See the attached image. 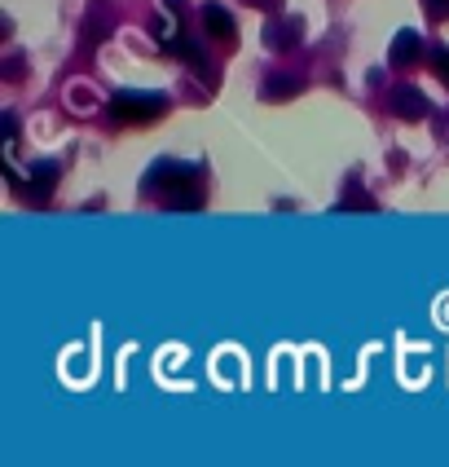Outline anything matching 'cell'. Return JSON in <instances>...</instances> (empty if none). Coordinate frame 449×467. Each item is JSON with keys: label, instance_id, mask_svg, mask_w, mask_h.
<instances>
[{"label": "cell", "instance_id": "obj_1", "mask_svg": "<svg viewBox=\"0 0 449 467\" xmlns=\"http://www.w3.org/2000/svg\"><path fill=\"white\" fill-rule=\"evenodd\" d=\"M146 194L163 199L172 212H199L203 208V181H199V168L194 163H181V159H159L146 181H141Z\"/></svg>", "mask_w": 449, "mask_h": 467}, {"label": "cell", "instance_id": "obj_3", "mask_svg": "<svg viewBox=\"0 0 449 467\" xmlns=\"http://www.w3.org/2000/svg\"><path fill=\"white\" fill-rule=\"evenodd\" d=\"M388 111L397 119H423L432 111V102L423 98V89H414V84H397V89H388Z\"/></svg>", "mask_w": 449, "mask_h": 467}, {"label": "cell", "instance_id": "obj_7", "mask_svg": "<svg viewBox=\"0 0 449 467\" xmlns=\"http://www.w3.org/2000/svg\"><path fill=\"white\" fill-rule=\"evenodd\" d=\"M295 40H300V18H273L264 27V44L269 49H291Z\"/></svg>", "mask_w": 449, "mask_h": 467}, {"label": "cell", "instance_id": "obj_9", "mask_svg": "<svg viewBox=\"0 0 449 467\" xmlns=\"http://www.w3.org/2000/svg\"><path fill=\"white\" fill-rule=\"evenodd\" d=\"M300 89H304V84H300L295 75H269L264 89H260V98H264V102H282V98H295Z\"/></svg>", "mask_w": 449, "mask_h": 467}, {"label": "cell", "instance_id": "obj_2", "mask_svg": "<svg viewBox=\"0 0 449 467\" xmlns=\"http://www.w3.org/2000/svg\"><path fill=\"white\" fill-rule=\"evenodd\" d=\"M168 111V98L163 93H141V89H123L111 98V119L119 123H150Z\"/></svg>", "mask_w": 449, "mask_h": 467}, {"label": "cell", "instance_id": "obj_4", "mask_svg": "<svg viewBox=\"0 0 449 467\" xmlns=\"http://www.w3.org/2000/svg\"><path fill=\"white\" fill-rule=\"evenodd\" d=\"M419 58H423V36L410 31V27L397 31V40H392V49H388V62H392V67H414Z\"/></svg>", "mask_w": 449, "mask_h": 467}, {"label": "cell", "instance_id": "obj_12", "mask_svg": "<svg viewBox=\"0 0 449 467\" xmlns=\"http://www.w3.org/2000/svg\"><path fill=\"white\" fill-rule=\"evenodd\" d=\"M251 4H260V9H269V4H278V0H251Z\"/></svg>", "mask_w": 449, "mask_h": 467}, {"label": "cell", "instance_id": "obj_11", "mask_svg": "<svg viewBox=\"0 0 449 467\" xmlns=\"http://www.w3.org/2000/svg\"><path fill=\"white\" fill-rule=\"evenodd\" d=\"M423 4H428V13H432L437 22H445L449 18V0H423Z\"/></svg>", "mask_w": 449, "mask_h": 467}, {"label": "cell", "instance_id": "obj_5", "mask_svg": "<svg viewBox=\"0 0 449 467\" xmlns=\"http://www.w3.org/2000/svg\"><path fill=\"white\" fill-rule=\"evenodd\" d=\"M27 177H31V181H27L31 199H35V203H49V194H53V186H58V163H53V159H40Z\"/></svg>", "mask_w": 449, "mask_h": 467}, {"label": "cell", "instance_id": "obj_8", "mask_svg": "<svg viewBox=\"0 0 449 467\" xmlns=\"http://www.w3.org/2000/svg\"><path fill=\"white\" fill-rule=\"evenodd\" d=\"M203 31L208 36H217V40H233V18H229V9H221V4H203Z\"/></svg>", "mask_w": 449, "mask_h": 467}, {"label": "cell", "instance_id": "obj_6", "mask_svg": "<svg viewBox=\"0 0 449 467\" xmlns=\"http://www.w3.org/2000/svg\"><path fill=\"white\" fill-rule=\"evenodd\" d=\"M168 49H172L177 58H185L199 75H208V80H212V71H208V53H203V44H199V40H190V36H181V31H177V36L168 40Z\"/></svg>", "mask_w": 449, "mask_h": 467}, {"label": "cell", "instance_id": "obj_10", "mask_svg": "<svg viewBox=\"0 0 449 467\" xmlns=\"http://www.w3.org/2000/svg\"><path fill=\"white\" fill-rule=\"evenodd\" d=\"M432 67H437V75L449 84V49H437V53H432Z\"/></svg>", "mask_w": 449, "mask_h": 467}]
</instances>
